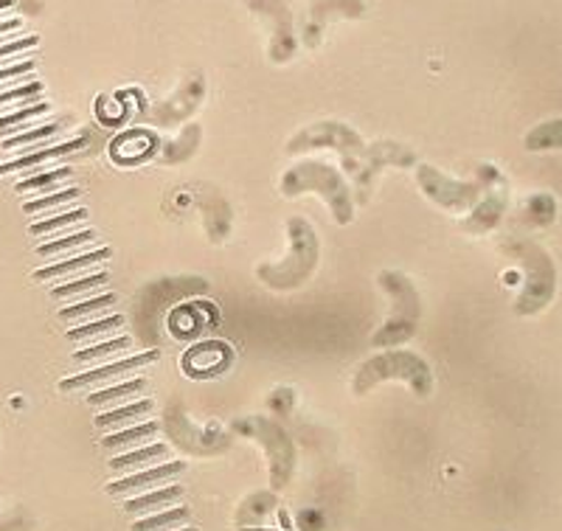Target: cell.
Masks as SVG:
<instances>
[{
    "mask_svg": "<svg viewBox=\"0 0 562 531\" xmlns=\"http://www.w3.org/2000/svg\"><path fill=\"white\" fill-rule=\"evenodd\" d=\"M501 250L524 270V287L512 307L515 315L531 318V315L543 313L557 295V264L549 257V250L526 237H506L501 242Z\"/></svg>",
    "mask_w": 562,
    "mask_h": 531,
    "instance_id": "cell-1",
    "label": "cell"
},
{
    "mask_svg": "<svg viewBox=\"0 0 562 531\" xmlns=\"http://www.w3.org/2000/svg\"><path fill=\"white\" fill-rule=\"evenodd\" d=\"M279 192L284 197L315 192L329 205L335 223L349 225L355 219V197H351L349 183H346L338 169L329 167V163H321V160H299L295 167H290L288 172L281 174Z\"/></svg>",
    "mask_w": 562,
    "mask_h": 531,
    "instance_id": "cell-2",
    "label": "cell"
},
{
    "mask_svg": "<svg viewBox=\"0 0 562 531\" xmlns=\"http://www.w3.org/2000/svg\"><path fill=\"white\" fill-rule=\"evenodd\" d=\"M288 234H290L288 257L281 259V262L259 264V268H256L259 282L268 284V287L276 290V293H288V290L304 287V284L313 279L321 259V242L307 219L290 217Z\"/></svg>",
    "mask_w": 562,
    "mask_h": 531,
    "instance_id": "cell-3",
    "label": "cell"
},
{
    "mask_svg": "<svg viewBox=\"0 0 562 531\" xmlns=\"http://www.w3.org/2000/svg\"><path fill=\"white\" fill-rule=\"evenodd\" d=\"M209 284L194 275H178V279H160V282L147 284L135 298L133 324H135V343H144L155 349L160 338V318L167 315L172 304L183 302L189 295H203Z\"/></svg>",
    "mask_w": 562,
    "mask_h": 531,
    "instance_id": "cell-4",
    "label": "cell"
},
{
    "mask_svg": "<svg viewBox=\"0 0 562 531\" xmlns=\"http://www.w3.org/2000/svg\"><path fill=\"white\" fill-rule=\"evenodd\" d=\"M389 380H403L408 383L411 394L419 399H425L434 391V372L430 365L414 352H405V349H385L383 354H374V358L366 360L358 369L355 380H351V391L363 397L371 388L389 383Z\"/></svg>",
    "mask_w": 562,
    "mask_h": 531,
    "instance_id": "cell-5",
    "label": "cell"
},
{
    "mask_svg": "<svg viewBox=\"0 0 562 531\" xmlns=\"http://www.w3.org/2000/svg\"><path fill=\"white\" fill-rule=\"evenodd\" d=\"M380 287L391 298V315L378 332L371 335V343L378 349H396L408 343L419 332L422 320V298L416 284L400 270H383L380 273Z\"/></svg>",
    "mask_w": 562,
    "mask_h": 531,
    "instance_id": "cell-6",
    "label": "cell"
},
{
    "mask_svg": "<svg viewBox=\"0 0 562 531\" xmlns=\"http://www.w3.org/2000/svg\"><path fill=\"white\" fill-rule=\"evenodd\" d=\"M231 430L245 436V439H254L256 444H262V448L268 450L270 487H273V493L288 487L295 475V459H299V450H295L288 430L281 428L276 419H268V417L234 419Z\"/></svg>",
    "mask_w": 562,
    "mask_h": 531,
    "instance_id": "cell-7",
    "label": "cell"
},
{
    "mask_svg": "<svg viewBox=\"0 0 562 531\" xmlns=\"http://www.w3.org/2000/svg\"><path fill=\"white\" fill-rule=\"evenodd\" d=\"M366 147H369V144H366L363 138H360L358 129H351L349 124L318 122L290 138L288 155L313 152V149H335V152L340 155V163H344L346 172L355 174V169H358L360 160H363Z\"/></svg>",
    "mask_w": 562,
    "mask_h": 531,
    "instance_id": "cell-8",
    "label": "cell"
},
{
    "mask_svg": "<svg viewBox=\"0 0 562 531\" xmlns=\"http://www.w3.org/2000/svg\"><path fill=\"white\" fill-rule=\"evenodd\" d=\"M475 180L481 183L484 194L467 212V217L461 219V228L467 234H473V237H484V234H492V230L504 223L506 212H509V187H506V178L501 174V169H495L492 163L479 167Z\"/></svg>",
    "mask_w": 562,
    "mask_h": 531,
    "instance_id": "cell-9",
    "label": "cell"
},
{
    "mask_svg": "<svg viewBox=\"0 0 562 531\" xmlns=\"http://www.w3.org/2000/svg\"><path fill=\"white\" fill-rule=\"evenodd\" d=\"M164 428H167V436L172 439L175 448L183 450L186 455H200V459L225 453L234 442L225 430L194 425L180 405H169L167 414H164Z\"/></svg>",
    "mask_w": 562,
    "mask_h": 531,
    "instance_id": "cell-10",
    "label": "cell"
},
{
    "mask_svg": "<svg viewBox=\"0 0 562 531\" xmlns=\"http://www.w3.org/2000/svg\"><path fill=\"white\" fill-rule=\"evenodd\" d=\"M416 183L430 203L441 205L445 212H470L484 194L479 180H456L430 163L416 167Z\"/></svg>",
    "mask_w": 562,
    "mask_h": 531,
    "instance_id": "cell-11",
    "label": "cell"
},
{
    "mask_svg": "<svg viewBox=\"0 0 562 531\" xmlns=\"http://www.w3.org/2000/svg\"><path fill=\"white\" fill-rule=\"evenodd\" d=\"M419 158H416L414 149L403 147V144L396 142H378L366 147L363 160H360V167L355 169L351 180H355V192H358V203L366 205L369 203L371 192H374V183H378L380 172L389 167H400V169H408L416 167Z\"/></svg>",
    "mask_w": 562,
    "mask_h": 531,
    "instance_id": "cell-12",
    "label": "cell"
},
{
    "mask_svg": "<svg viewBox=\"0 0 562 531\" xmlns=\"http://www.w3.org/2000/svg\"><path fill=\"white\" fill-rule=\"evenodd\" d=\"M203 99H205V77L200 71H194L180 82V88L175 90L172 97L153 104L144 118H147L149 124H155V127H178V124L192 118L194 110L200 108Z\"/></svg>",
    "mask_w": 562,
    "mask_h": 531,
    "instance_id": "cell-13",
    "label": "cell"
},
{
    "mask_svg": "<svg viewBox=\"0 0 562 531\" xmlns=\"http://www.w3.org/2000/svg\"><path fill=\"white\" fill-rule=\"evenodd\" d=\"M248 9L270 23V63H290L295 57L299 39H295L293 12L288 0H248Z\"/></svg>",
    "mask_w": 562,
    "mask_h": 531,
    "instance_id": "cell-14",
    "label": "cell"
},
{
    "mask_svg": "<svg viewBox=\"0 0 562 531\" xmlns=\"http://www.w3.org/2000/svg\"><path fill=\"white\" fill-rule=\"evenodd\" d=\"M99 129L97 127H88L82 135L77 138H68V142L57 144V147H37L32 152H26L23 158L18 160H7V163H0V178L9 172H23V169H34V167H43L48 160H65V158H79V155H90L97 152V147L102 144L99 138Z\"/></svg>",
    "mask_w": 562,
    "mask_h": 531,
    "instance_id": "cell-15",
    "label": "cell"
},
{
    "mask_svg": "<svg viewBox=\"0 0 562 531\" xmlns=\"http://www.w3.org/2000/svg\"><path fill=\"white\" fill-rule=\"evenodd\" d=\"M366 3L363 0H313L307 9V20H304V45L307 48H318L324 39L326 26L335 18H363Z\"/></svg>",
    "mask_w": 562,
    "mask_h": 531,
    "instance_id": "cell-16",
    "label": "cell"
},
{
    "mask_svg": "<svg viewBox=\"0 0 562 531\" xmlns=\"http://www.w3.org/2000/svg\"><path fill=\"white\" fill-rule=\"evenodd\" d=\"M180 473H186V461H164V464H155V467L138 470V473H127L119 481H110L108 495H113V498H133V495L160 487V484H169Z\"/></svg>",
    "mask_w": 562,
    "mask_h": 531,
    "instance_id": "cell-17",
    "label": "cell"
},
{
    "mask_svg": "<svg viewBox=\"0 0 562 531\" xmlns=\"http://www.w3.org/2000/svg\"><path fill=\"white\" fill-rule=\"evenodd\" d=\"M155 360H158V349H147V352L133 354V358H127V360H115V363L99 365V369H90V372L77 374V377L63 380V383H59V391H77V388H85V385L110 383V380L124 377V374L133 372V369L149 365V363H155Z\"/></svg>",
    "mask_w": 562,
    "mask_h": 531,
    "instance_id": "cell-18",
    "label": "cell"
},
{
    "mask_svg": "<svg viewBox=\"0 0 562 531\" xmlns=\"http://www.w3.org/2000/svg\"><path fill=\"white\" fill-rule=\"evenodd\" d=\"M211 349H214V340H205V343L194 346L192 352L186 354L183 369H186V374H189V377H214V374H220L225 365L231 363L228 346H223L220 352H214V358H209Z\"/></svg>",
    "mask_w": 562,
    "mask_h": 531,
    "instance_id": "cell-19",
    "label": "cell"
},
{
    "mask_svg": "<svg viewBox=\"0 0 562 531\" xmlns=\"http://www.w3.org/2000/svg\"><path fill=\"white\" fill-rule=\"evenodd\" d=\"M180 498H183V487H178V484L155 487L147 489V493L133 495V498L124 504V512L133 515V518H140V515H153L160 512V509H169V506H178Z\"/></svg>",
    "mask_w": 562,
    "mask_h": 531,
    "instance_id": "cell-20",
    "label": "cell"
},
{
    "mask_svg": "<svg viewBox=\"0 0 562 531\" xmlns=\"http://www.w3.org/2000/svg\"><path fill=\"white\" fill-rule=\"evenodd\" d=\"M200 212H203L205 234H209L211 242H223L231 234V223H234L228 203L217 192H205L200 197Z\"/></svg>",
    "mask_w": 562,
    "mask_h": 531,
    "instance_id": "cell-21",
    "label": "cell"
},
{
    "mask_svg": "<svg viewBox=\"0 0 562 531\" xmlns=\"http://www.w3.org/2000/svg\"><path fill=\"white\" fill-rule=\"evenodd\" d=\"M200 142H203V127L198 122L194 124H186L183 133L172 142H164L158 147V160L160 163H186V160H192L194 152L200 149Z\"/></svg>",
    "mask_w": 562,
    "mask_h": 531,
    "instance_id": "cell-22",
    "label": "cell"
},
{
    "mask_svg": "<svg viewBox=\"0 0 562 531\" xmlns=\"http://www.w3.org/2000/svg\"><path fill=\"white\" fill-rule=\"evenodd\" d=\"M169 459V448L160 442L140 444V448L127 450V453L110 459V470L115 473H138L140 467H155V464H164Z\"/></svg>",
    "mask_w": 562,
    "mask_h": 531,
    "instance_id": "cell-23",
    "label": "cell"
},
{
    "mask_svg": "<svg viewBox=\"0 0 562 531\" xmlns=\"http://www.w3.org/2000/svg\"><path fill=\"white\" fill-rule=\"evenodd\" d=\"M281 509V500L276 498L273 489H265V493H254L239 504L237 509V529L243 526H265V520L270 518L273 512Z\"/></svg>",
    "mask_w": 562,
    "mask_h": 531,
    "instance_id": "cell-24",
    "label": "cell"
},
{
    "mask_svg": "<svg viewBox=\"0 0 562 531\" xmlns=\"http://www.w3.org/2000/svg\"><path fill=\"white\" fill-rule=\"evenodd\" d=\"M110 257H113V250H110V248H99V250H85L82 257L65 259V262L48 264V268L37 270V273H34V279H37V282H45V279H65V275L82 273V270L93 268V264L104 262V259H110Z\"/></svg>",
    "mask_w": 562,
    "mask_h": 531,
    "instance_id": "cell-25",
    "label": "cell"
},
{
    "mask_svg": "<svg viewBox=\"0 0 562 531\" xmlns=\"http://www.w3.org/2000/svg\"><path fill=\"white\" fill-rule=\"evenodd\" d=\"M158 430H160L158 422H144V425H135V428L115 430V433L104 436L102 448L110 450V453H115V450L140 448V444L153 442L155 436H158Z\"/></svg>",
    "mask_w": 562,
    "mask_h": 531,
    "instance_id": "cell-26",
    "label": "cell"
},
{
    "mask_svg": "<svg viewBox=\"0 0 562 531\" xmlns=\"http://www.w3.org/2000/svg\"><path fill=\"white\" fill-rule=\"evenodd\" d=\"M192 512L186 506H169V509H160V512L144 515V520H135L133 531H175L180 526H189Z\"/></svg>",
    "mask_w": 562,
    "mask_h": 531,
    "instance_id": "cell-27",
    "label": "cell"
},
{
    "mask_svg": "<svg viewBox=\"0 0 562 531\" xmlns=\"http://www.w3.org/2000/svg\"><path fill=\"white\" fill-rule=\"evenodd\" d=\"M524 147L529 152H551V149H562V115L560 118H549L531 127L524 138Z\"/></svg>",
    "mask_w": 562,
    "mask_h": 531,
    "instance_id": "cell-28",
    "label": "cell"
},
{
    "mask_svg": "<svg viewBox=\"0 0 562 531\" xmlns=\"http://www.w3.org/2000/svg\"><path fill=\"white\" fill-rule=\"evenodd\" d=\"M153 414V399H138V403H130L124 408H113L108 414H99L97 428L99 430H115L124 428L130 422H138V419L149 417Z\"/></svg>",
    "mask_w": 562,
    "mask_h": 531,
    "instance_id": "cell-29",
    "label": "cell"
},
{
    "mask_svg": "<svg viewBox=\"0 0 562 531\" xmlns=\"http://www.w3.org/2000/svg\"><path fill=\"white\" fill-rule=\"evenodd\" d=\"M524 219L531 225V228H549L557 219V200L554 194L549 192H537L526 200Z\"/></svg>",
    "mask_w": 562,
    "mask_h": 531,
    "instance_id": "cell-30",
    "label": "cell"
},
{
    "mask_svg": "<svg viewBox=\"0 0 562 531\" xmlns=\"http://www.w3.org/2000/svg\"><path fill=\"white\" fill-rule=\"evenodd\" d=\"M144 391H147V380L135 377V380H127V383L110 385V388H102V391H97V394H90L88 403L97 405V408H102V405L122 403V399L135 397V394H144Z\"/></svg>",
    "mask_w": 562,
    "mask_h": 531,
    "instance_id": "cell-31",
    "label": "cell"
},
{
    "mask_svg": "<svg viewBox=\"0 0 562 531\" xmlns=\"http://www.w3.org/2000/svg\"><path fill=\"white\" fill-rule=\"evenodd\" d=\"M70 172H74L70 167H59V169H52V172L29 174V178L20 180L14 189H18V192H52V189H57L63 180L70 178Z\"/></svg>",
    "mask_w": 562,
    "mask_h": 531,
    "instance_id": "cell-32",
    "label": "cell"
},
{
    "mask_svg": "<svg viewBox=\"0 0 562 531\" xmlns=\"http://www.w3.org/2000/svg\"><path fill=\"white\" fill-rule=\"evenodd\" d=\"M122 327H127V318H124V315H110V318L93 320V324H85V327L70 329L68 340H77V343H82V340L97 338V335L115 332V329H122Z\"/></svg>",
    "mask_w": 562,
    "mask_h": 531,
    "instance_id": "cell-33",
    "label": "cell"
},
{
    "mask_svg": "<svg viewBox=\"0 0 562 531\" xmlns=\"http://www.w3.org/2000/svg\"><path fill=\"white\" fill-rule=\"evenodd\" d=\"M133 343H135L133 338H113V340H104V343H97V346H90V349H79V352H74V360H77V363H93V360L110 358V354L127 352V349H130V346H133Z\"/></svg>",
    "mask_w": 562,
    "mask_h": 531,
    "instance_id": "cell-34",
    "label": "cell"
},
{
    "mask_svg": "<svg viewBox=\"0 0 562 531\" xmlns=\"http://www.w3.org/2000/svg\"><path fill=\"white\" fill-rule=\"evenodd\" d=\"M115 302H119V298H115L113 293L97 295V298H88V302H79V304H74V307L59 309V320H82V318H90V315L102 313L104 307H113Z\"/></svg>",
    "mask_w": 562,
    "mask_h": 531,
    "instance_id": "cell-35",
    "label": "cell"
},
{
    "mask_svg": "<svg viewBox=\"0 0 562 531\" xmlns=\"http://www.w3.org/2000/svg\"><path fill=\"white\" fill-rule=\"evenodd\" d=\"M93 239H97V234H93V230H82V234H70V237H63V239H54V242L40 245L37 253H40V257H57V253H70V250L85 248V245L93 242Z\"/></svg>",
    "mask_w": 562,
    "mask_h": 531,
    "instance_id": "cell-36",
    "label": "cell"
},
{
    "mask_svg": "<svg viewBox=\"0 0 562 531\" xmlns=\"http://www.w3.org/2000/svg\"><path fill=\"white\" fill-rule=\"evenodd\" d=\"M59 129H63V124H43V127L26 129V133H18V135H12V138H7V142H3V149H18V147H32V144H45L48 138H54Z\"/></svg>",
    "mask_w": 562,
    "mask_h": 531,
    "instance_id": "cell-37",
    "label": "cell"
},
{
    "mask_svg": "<svg viewBox=\"0 0 562 531\" xmlns=\"http://www.w3.org/2000/svg\"><path fill=\"white\" fill-rule=\"evenodd\" d=\"M110 275L108 273H90V275H82V279H77V282H68V284H59L57 290H54V298H77V295L82 293H90V290L97 287H104L108 284Z\"/></svg>",
    "mask_w": 562,
    "mask_h": 531,
    "instance_id": "cell-38",
    "label": "cell"
},
{
    "mask_svg": "<svg viewBox=\"0 0 562 531\" xmlns=\"http://www.w3.org/2000/svg\"><path fill=\"white\" fill-rule=\"evenodd\" d=\"M52 110V104L48 102H34V104H26V108L14 110V113L9 115H0V133H9V129H18L23 127V124H29L32 118H37V115H45Z\"/></svg>",
    "mask_w": 562,
    "mask_h": 531,
    "instance_id": "cell-39",
    "label": "cell"
},
{
    "mask_svg": "<svg viewBox=\"0 0 562 531\" xmlns=\"http://www.w3.org/2000/svg\"><path fill=\"white\" fill-rule=\"evenodd\" d=\"M85 219H88V208H74V212L57 214V217L37 219V223H34L29 230H32L34 237H40V234H52V230H59V228H68V225L85 223Z\"/></svg>",
    "mask_w": 562,
    "mask_h": 531,
    "instance_id": "cell-40",
    "label": "cell"
},
{
    "mask_svg": "<svg viewBox=\"0 0 562 531\" xmlns=\"http://www.w3.org/2000/svg\"><path fill=\"white\" fill-rule=\"evenodd\" d=\"M74 200H79V189H59V192L54 194H45V197L29 200V203L23 205V212L37 214V212H45V208H57V205L74 203Z\"/></svg>",
    "mask_w": 562,
    "mask_h": 531,
    "instance_id": "cell-41",
    "label": "cell"
},
{
    "mask_svg": "<svg viewBox=\"0 0 562 531\" xmlns=\"http://www.w3.org/2000/svg\"><path fill=\"white\" fill-rule=\"evenodd\" d=\"M40 93H43V82H26V84H20V88L3 90V93H0V104H14V102L34 104L40 102Z\"/></svg>",
    "mask_w": 562,
    "mask_h": 531,
    "instance_id": "cell-42",
    "label": "cell"
},
{
    "mask_svg": "<svg viewBox=\"0 0 562 531\" xmlns=\"http://www.w3.org/2000/svg\"><path fill=\"white\" fill-rule=\"evenodd\" d=\"M34 520L26 509H12L9 515H0V531H32Z\"/></svg>",
    "mask_w": 562,
    "mask_h": 531,
    "instance_id": "cell-43",
    "label": "cell"
},
{
    "mask_svg": "<svg viewBox=\"0 0 562 531\" xmlns=\"http://www.w3.org/2000/svg\"><path fill=\"white\" fill-rule=\"evenodd\" d=\"M293 399H295L293 391L279 388V391H273V394H270L268 405L276 410V414H284V417H288L290 410H293Z\"/></svg>",
    "mask_w": 562,
    "mask_h": 531,
    "instance_id": "cell-44",
    "label": "cell"
},
{
    "mask_svg": "<svg viewBox=\"0 0 562 531\" xmlns=\"http://www.w3.org/2000/svg\"><path fill=\"white\" fill-rule=\"evenodd\" d=\"M37 43H40L37 34H29V37L12 39V43H0V59L14 57V54L26 52V48H34V45H37Z\"/></svg>",
    "mask_w": 562,
    "mask_h": 531,
    "instance_id": "cell-45",
    "label": "cell"
},
{
    "mask_svg": "<svg viewBox=\"0 0 562 531\" xmlns=\"http://www.w3.org/2000/svg\"><path fill=\"white\" fill-rule=\"evenodd\" d=\"M29 71H34V59H23V63L7 65V68H0V82H7V79L26 77Z\"/></svg>",
    "mask_w": 562,
    "mask_h": 531,
    "instance_id": "cell-46",
    "label": "cell"
},
{
    "mask_svg": "<svg viewBox=\"0 0 562 531\" xmlns=\"http://www.w3.org/2000/svg\"><path fill=\"white\" fill-rule=\"evenodd\" d=\"M20 29V20H0V34H9V32H18Z\"/></svg>",
    "mask_w": 562,
    "mask_h": 531,
    "instance_id": "cell-47",
    "label": "cell"
},
{
    "mask_svg": "<svg viewBox=\"0 0 562 531\" xmlns=\"http://www.w3.org/2000/svg\"><path fill=\"white\" fill-rule=\"evenodd\" d=\"M239 531H284V529H268V526H243Z\"/></svg>",
    "mask_w": 562,
    "mask_h": 531,
    "instance_id": "cell-48",
    "label": "cell"
},
{
    "mask_svg": "<svg viewBox=\"0 0 562 531\" xmlns=\"http://www.w3.org/2000/svg\"><path fill=\"white\" fill-rule=\"evenodd\" d=\"M175 531H194V529H189V526H180V529H175Z\"/></svg>",
    "mask_w": 562,
    "mask_h": 531,
    "instance_id": "cell-49",
    "label": "cell"
}]
</instances>
